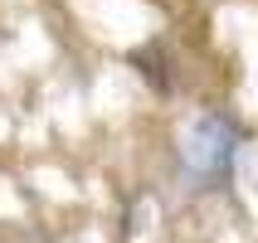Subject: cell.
<instances>
[{
  "mask_svg": "<svg viewBox=\"0 0 258 243\" xmlns=\"http://www.w3.org/2000/svg\"><path fill=\"white\" fill-rule=\"evenodd\" d=\"M239 146H244V122L234 112H200L180 131V175H185L190 190H224L234 180V160H239Z\"/></svg>",
  "mask_w": 258,
  "mask_h": 243,
  "instance_id": "obj_1",
  "label": "cell"
},
{
  "mask_svg": "<svg viewBox=\"0 0 258 243\" xmlns=\"http://www.w3.org/2000/svg\"><path fill=\"white\" fill-rule=\"evenodd\" d=\"M127 68L137 73L151 93H161V98H180V93H185L180 54H175L166 39H151V44H142V49H132V54H127Z\"/></svg>",
  "mask_w": 258,
  "mask_h": 243,
  "instance_id": "obj_2",
  "label": "cell"
},
{
  "mask_svg": "<svg viewBox=\"0 0 258 243\" xmlns=\"http://www.w3.org/2000/svg\"><path fill=\"white\" fill-rule=\"evenodd\" d=\"M0 243H54L39 224H0Z\"/></svg>",
  "mask_w": 258,
  "mask_h": 243,
  "instance_id": "obj_3",
  "label": "cell"
}]
</instances>
